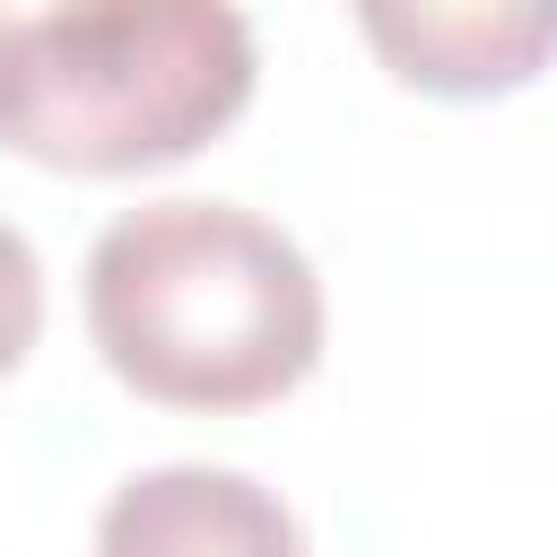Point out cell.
Segmentation results:
<instances>
[{"label": "cell", "instance_id": "3957f363", "mask_svg": "<svg viewBox=\"0 0 557 557\" xmlns=\"http://www.w3.org/2000/svg\"><path fill=\"white\" fill-rule=\"evenodd\" d=\"M366 52L444 104H487L557 61V0H348Z\"/></svg>", "mask_w": 557, "mask_h": 557}, {"label": "cell", "instance_id": "277c9868", "mask_svg": "<svg viewBox=\"0 0 557 557\" xmlns=\"http://www.w3.org/2000/svg\"><path fill=\"white\" fill-rule=\"evenodd\" d=\"M96 557H305V522L252 470L157 461L104 496Z\"/></svg>", "mask_w": 557, "mask_h": 557}, {"label": "cell", "instance_id": "6da1fadb", "mask_svg": "<svg viewBox=\"0 0 557 557\" xmlns=\"http://www.w3.org/2000/svg\"><path fill=\"white\" fill-rule=\"evenodd\" d=\"M322 270L244 200L165 191L87 244V339L157 409H270L322 366Z\"/></svg>", "mask_w": 557, "mask_h": 557}, {"label": "cell", "instance_id": "5b68a950", "mask_svg": "<svg viewBox=\"0 0 557 557\" xmlns=\"http://www.w3.org/2000/svg\"><path fill=\"white\" fill-rule=\"evenodd\" d=\"M35 331H44V261H35V244L0 218V374L26 366Z\"/></svg>", "mask_w": 557, "mask_h": 557}, {"label": "cell", "instance_id": "7a4b0ae2", "mask_svg": "<svg viewBox=\"0 0 557 557\" xmlns=\"http://www.w3.org/2000/svg\"><path fill=\"white\" fill-rule=\"evenodd\" d=\"M261 87L244 0H52L0 26V148L52 174H148Z\"/></svg>", "mask_w": 557, "mask_h": 557}]
</instances>
